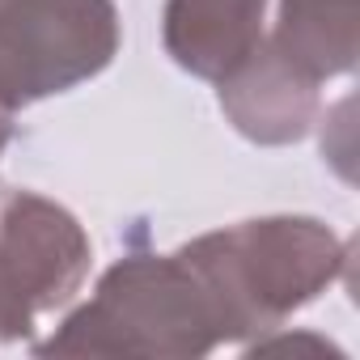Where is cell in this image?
I'll use <instances>...</instances> for the list:
<instances>
[{"mask_svg": "<svg viewBox=\"0 0 360 360\" xmlns=\"http://www.w3.org/2000/svg\"><path fill=\"white\" fill-rule=\"evenodd\" d=\"M204 280L221 343L263 339L288 314L318 301L347 267V246L314 217H259L204 233L183 250Z\"/></svg>", "mask_w": 360, "mask_h": 360, "instance_id": "obj_1", "label": "cell"}, {"mask_svg": "<svg viewBox=\"0 0 360 360\" xmlns=\"http://www.w3.org/2000/svg\"><path fill=\"white\" fill-rule=\"evenodd\" d=\"M305 72L318 81L343 77L360 56V9L356 0H280L271 34Z\"/></svg>", "mask_w": 360, "mask_h": 360, "instance_id": "obj_7", "label": "cell"}, {"mask_svg": "<svg viewBox=\"0 0 360 360\" xmlns=\"http://www.w3.org/2000/svg\"><path fill=\"white\" fill-rule=\"evenodd\" d=\"M115 56V0H0V102L13 110L94 81Z\"/></svg>", "mask_w": 360, "mask_h": 360, "instance_id": "obj_3", "label": "cell"}, {"mask_svg": "<svg viewBox=\"0 0 360 360\" xmlns=\"http://www.w3.org/2000/svg\"><path fill=\"white\" fill-rule=\"evenodd\" d=\"M221 110L250 144H292L318 119V77L305 72L276 39H259V47L229 68L221 81Z\"/></svg>", "mask_w": 360, "mask_h": 360, "instance_id": "obj_5", "label": "cell"}, {"mask_svg": "<svg viewBox=\"0 0 360 360\" xmlns=\"http://www.w3.org/2000/svg\"><path fill=\"white\" fill-rule=\"evenodd\" d=\"M221 343L204 280L183 255H127L77 305L39 356H140L200 360Z\"/></svg>", "mask_w": 360, "mask_h": 360, "instance_id": "obj_2", "label": "cell"}, {"mask_svg": "<svg viewBox=\"0 0 360 360\" xmlns=\"http://www.w3.org/2000/svg\"><path fill=\"white\" fill-rule=\"evenodd\" d=\"M13 106H5V102H0V153H5L9 148V140H13Z\"/></svg>", "mask_w": 360, "mask_h": 360, "instance_id": "obj_8", "label": "cell"}, {"mask_svg": "<svg viewBox=\"0 0 360 360\" xmlns=\"http://www.w3.org/2000/svg\"><path fill=\"white\" fill-rule=\"evenodd\" d=\"M89 259V233L68 208L0 187V343L26 339L39 314L72 301Z\"/></svg>", "mask_w": 360, "mask_h": 360, "instance_id": "obj_4", "label": "cell"}, {"mask_svg": "<svg viewBox=\"0 0 360 360\" xmlns=\"http://www.w3.org/2000/svg\"><path fill=\"white\" fill-rule=\"evenodd\" d=\"M263 13L267 0H165V56L200 81H221L259 47Z\"/></svg>", "mask_w": 360, "mask_h": 360, "instance_id": "obj_6", "label": "cell"}]
</instances>
